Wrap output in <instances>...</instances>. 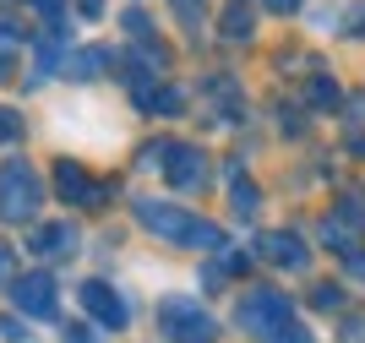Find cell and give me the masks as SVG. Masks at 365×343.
<instances>
[{"label": "cell", "mask_w": 365, "mask_h": 343, "mask_svg": "<svg viewBox=\"0 0 365 343\" xmlns=\"http://www.w3.org/2000/svg\"><path fill=\"white\" fill-rule=\"evenodd\" d=\"M311 305H317V311H344V289L338 284H317L311 289Z\"/></svg>", "instance_id": "19"}, {"label": "cell", "mask_w": 365, "mask_h": 343, "mask_svg": "<svg viewBox=\"0 0 365 343\" xmlns=\"http://www.w3.org/2000/svg\"><path fill=\"white\" fill-rule=\"evenodd\" d=\"M322 240H327L338 256H354V229H349V224H338V218H322Z\"/></svg>", "instance_id": "16"}, {"label": "cell", "mask_w": 365, "mask_h": 343, "mask_svg": "<svg viewBox=\"0 0 365 343\" xmlns=\"http://www.w3.org/2000/svg\"><path fill=\"white\" fill-rule=\"evenodd\" d=\"M22 44H28V33H16L11 16H0V76L11 71V60L22 55Z\"/></svg>", "instance_id": "14"}, {"label": "cell", "mask_w": 365, "mask_h": 343, "mask_svg": "<svg viewBox=\"0 0 365 343\" xmlns=\"http://www.w3.org/2000/svg\"><path fill=\"white\" fill-rule=\"evenodd\" d=\"M61 343H98L93 338V327H82V322H71V327H66V338Z\"/></svg>", "instance_id": "25"}, {"label": "cell", "mask_w": 365, "mask_h": 343, "mask_svg": "<svg viewBox=\"0 0 365 343\" xmlns=\"http://www.w3.org/2000/svg\"><path fill=\"white\" fill-rule=\"evenodd\" d=\"M311 98H317V104H333V98H338V88L327 82V76H317V82H311Z\"/></svg>", "instance_id": "24"}, {"label": "cell", "mask_w": 365, "mask_h": 343, "mask_svg": "<svg viewBox=\"0 0 365 343\" xmlns=\"http://www.w3.org/2000/svg\"><path fill=\"white\" fill-rule=\"evenodd\" d=\"M229 208H235L240 224H245V218H257V208H262V191L240 175V164H229Z\"/></svg>", "instance_id": "11"}, {"label": "cell", "mask_w": 365, "mask_h": 343, "mask_svg": "<svg viewBox=\"0 0 365 343\" xmlns=\"http://www.w3.org/2000/svg\"><path fill=\"white\" fill-rule=\"evenodd\" d=\"M76 11L82 16H104V0H76Z\"/></svg>", "instance_id": "28"}, {"label": "cell", "mask_w": 365, "mask_h": 343, "mask_svg": "<svg viewBox=\"0 0 365 343\" xmlns=\"http://www.w3.org/2000/svg\"><path fill=\"white\" fill-rule=\"evenodd\" d=\"M16 136H22V115L0 104V148H6V142H16Z\"/></svg>", "instance_id": "21"}, {"label": "cell", "mask_w": 365, "mask_h": 343, "mask_svg": "<svg viewBox=\"0 0 365 343\" xmlns=\"http://www.w3.org/2000/svg\"><path fill=\"white\" fill-rule=\"evenodd\" d=\"M289 295H278V289H245L240 305H235V327L251 332V338H273L278 327H289Z\"/></svg>", "instance_id": "4"}, {"label": "cell", "mask_w": 365, "mask_h": 343, "mask_svg": "<svg viewBox=\"0 0 365 343\" xmlns=\"http://www.w3.org/2000/svg\"><path fill=\"white\" fill-rule=\"evenodd\" d=\"M338 224H349V229H365V208H360V191H344V202H338L333 213Z\"/></svg>", "instance_id": "18"}, {"label": "cell", "mask_w": 365, "mask_h": 343, "mask_svg": "<svg viewBox=\"0 0 365 343\" xmlns=\"http://www.w3.org/2000/svg\"><path fill=\"white\" fill-rule=\"evenodd\" d=\"M55 191L66 196V208H98L109 196V185H98V180L82 175V164H71V158H61L55 164Z\"/></svg>", "instance_id": "8"}, {"label": "cell", "mask_w": 365, "mask_h": 343, "mask_svg": "<svg viewBox=\"0 0 365 343\" xmlns=\"http://www.w3.org/2000/svg\"><path fill=\"white\" fill-rule=\"evenodd\" d=\"M158 327L169 343H213L218 322L207 316V305H197V295H164L158 300Z\"/></svg>", "instance_id": "3"}, {"label": "cell", "mask_w": 365, "mask_h": 343, "mask_svg": "<svg viewBox=\"0 0 365 343\" xmlns=\"http://www.w3.org/2000/svg\"><path fill=\"white\" fill-rule=\"evenodd\" d=\"M38 208H44V180H38V169L22 164V158L0 164V218H6V224H33Z\"/></svg>", "instance_id": "2"}, {"label": "cell", "mask_w": 365, "mask_h": 343, "mask_svg": "<svg viewBox=\"0 0 365 343\" xmlns=\"http://www.w3.org/2000/svg\"><path fill=\"white\" fill-rule=\"evenodd\" d=\"M164 180L175 185V191H202V185H207V153L191 148V142H169Z\"/></svg>", "instance_id": "5"}, {"label": "cell", "mask_w": 365, "mask_h": 343, "mask_svg": "<svg viewBox=\"0 0 365 343\" xmlns=\"http://www.w3.org/2000/svg\"><path fill=\"white\" fill-rule=\"evenodd\" d=\"M137 158H142V169H164V158H169V142H148V148H142Z\"/></svg>", "instance_id": "22"}, {"label": "cell", "mask_w": 365, "mask_h": 343, "mask_svg": "<svg viewBox=\"0 0 365 343\" xmlns=\"http://www.w3.org/2000/svg\"><path fill=\"white\" fill-rule=\"evenodd\" d=\"M109 66H115L109 49H76V55H66V76H71V82H93V76H104Z\"/></svg>", "instance_id": "12"}, {"label": "cell", "mask_w": 365, "mask_h": 343, "mask_svg": "<svg viewBox=\"0 0 365 343\" xmlns=\"http://www.w3.org/2000/svg\"><path fill=\"white\" fill-rule=\"evenodd\" d=\"M267 11H278V16H289V11H300V0H262Z\"/></svg>", "instance_id": "27"}, {"label": "cell", "mask_w": 365, "mask_h": 343, "mask_svg": "<svg viewBox=\"0 0 365 343\" xmlns=\"http://www.w3.org/2000/svg\"><path fill=\"white\" fill-rule=\"evenodd\" d=\"M262 256L284 272H305L311 267V251H305V240L294 229H278V235H262Z\"/></svg>", "instance_id": "10"}, {"label": "cell", "mask_w": 365, "mask_h": 343, "mask_svg": "<svg viewBox=\"0 0 365 343\" xmlns=\"http://www.w3.org/2000/svg\"><path fill=\"white\" fill-rule=\"evenodd\" d=\"M267 343H311V332H305L300 322H289V327H278V332H273Z\"/></svg>", "instance_id": "23"}, {"label": "cell", "mask_w": 365, "mask_h": 343, "mask_svg": "<svg viewBox=\"0 0 365 343\" xmlns=\"http://www.w3.org/2000/svg\"><path fill=\"white\" fill-rule=\"evenodd\" d=\"M76 245H82V235H76V224H66V218H55V224H38L28 240V251L49 256V262H66V256H76Z\"/></svg>", "instance_id": "9"}, {"label": "cell", "mask_w": 365, "mask_h": 343, "mask_svg": "<svg viewBox=\"0 0 365 343\" xmlns=\"http://www.w3.org/2000/svg\"><path fill=\"white\" fill-rule=\"evenodd\" d=\"M55 295H61V289H55V278H49V272H22V278L11 284V305H16L22 316H38V322H49V316H55Z\"/></svg>", "instance_id": "7"}, {"label": "cell", "mask_w": 365, "mask_h": 343, "mask_svg": "<svg viewBox=\"0 0 365 343\" xmlns=\"http://www.w3.org/2000/svg\"><path fill=\"white\" fill-rule=\"evenodd\" d=\"M11 262H16V251H11V245H6V240H0V284L11 278Z\"/></svg>", "instance_id": "26"}, {"label": "cell", "mask_w": 365, "mask_h": 343, "mask_svg": "<svg viewBox=\"0 0 365 343\" xmlns=\"http://www.w3.org/2000/svg\"><path fill=\"white\" fill-rule=\"evenodd\" d=\"M142 109H158V115H180V109H185V93H180V88H153L148 98H142Z\"/></svg>", "instance_id": "15"}, {"label": "cell", "mask_w": 365, "mask_h": 343, "mask_svg": "<svg viewBox=\"0 0 365 343\" xmlns=\"http://www.w3.org/2000/svg\"><path fill=\"white\" fill-rule=\"evenodd\" d=\"M251 28H257V16H251V6H245V0H229V6H224V39L245 44V39H251Z\"/></svg>", "instance_id": "13"}, {"label": "cell", "mask_w": 365, "mask_h": 343, "mask_svg": "<svg viewBox=\"0 0 365 343\" xmlns=\"http://www.w3.org/2000/svg\"><path fill=\"white\" fill-rule=\"evenodd\" d=\"M137 224L153 229L158 240H180V245H202V251H224V229L207 224V218H191L175 202H137Z\"/></svg>", "instance_id": "1"}, {"label": "cell", "mask_w": 365, "mask_h": 343, "mask_svg": "<svg viewBox=\"0 0 365 343\" xmlns=\"http://www.w3.org/2000/svg\"><path fill=\"white\" fill-rule=\"evenodd\" d=\"M349 267H354V272H360V278H365V256H360V251L349 256Z\"/></svg>", "instance_id": "29"}, {"label": "cell", "mask_w": 365, "mask_h": 343, "mask_svg": "<svg viewBox=\"0 0 365 343\" xmlns=\"http://www.w3.org/2000/svg\"><path fill=\"white\" fill-rule=\"evenodd\" d=\"M175 6V16H180L185 33H202V11H207V0H169Z\"/></svg>", "instance_id": "17"}, {"label": "cell", "mask_w": 365, "mask_h": 343, "mask_svg": "<svg viewBox=\"0 0 365 343\" xmlns=\"http://www.w3.org/2000/svg\"><path fill=\"white\" fill-rule=\"evenodd\" d=\"M82 311L98 322V327H115L120 332L125 322H131V311H125V300H120V289L115 284H104V278H88L82 284Z\"/></svg>", "instance_id": "6"}, {"label": "cell", "mask_w": 365, "mask_h": 343, "mask_svg": "<svg viewBox=\"0 0 365 343\" xmlns=\"http://www.w3.org/2000/svg\"><path fill=\"white\" fill-rule=\"evenodd\" d=\"M28 6L49 22V33H61V22H66V0H28Z\"/></svg>", "instance_id": "20"}]
</instances>
